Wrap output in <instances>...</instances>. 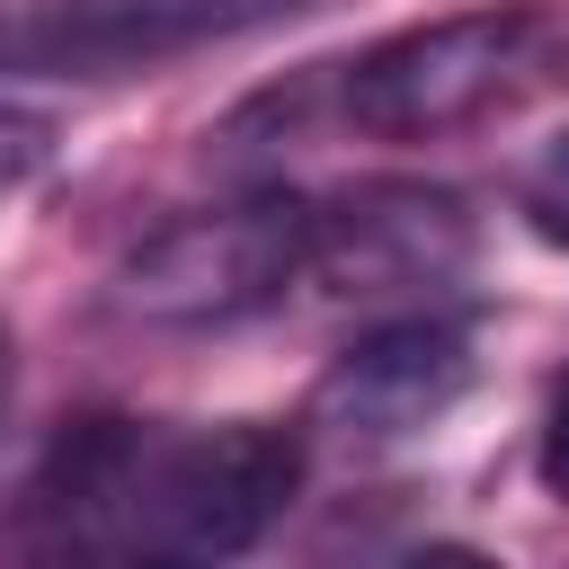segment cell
<instances>
[{
    "label": "cell",
    "mask_w": 569,
    "mask_h": 569,
    "mask_svg": "<svg viewBox=\"0 0 569 569\" xmlns=\"http://www.w3.org/2000/svg\"><path fill=\"white\" fill-rule=\"evenodd\" d=\"M293 489H302V436L276 418L231 427L80 418L27 489V525L44 551L89 560H231L293 507Z\"/></svg>",
    "instance_id": "1"
},
{
    "label": "cell",
    "mask_w": 569,
    "mask_h": 569,
    "mask_svg": "<svg viewBox=\"0 0 569 569\" xmlns=\"http://www.w3.org/2000/svg\"><path fill=\"white\" fill-rule=\"evenodd\" d=\"M560 80H569V18L542 0H489L356 53L338 80V107L382 142H453L525 116Z\"/></svg>",
    "instance_id": "2"
},
{
    "label": "cell",
    "mask_w": 569,
    "mask_h": 569,
    "mask_svg": "<svg viewBox=\"0 0 569 569\" xmlns=\"http://www.w3.org/2000/svg\"><path fill=\"white\" fill-rule=\"evenodd\" d=\"M302 267H311V204L240 196V204L151 231L116 276V311L142 329H231V320L276 311L302 284Z\"/></svg>",
    "instance_id": "3"
},
{
    "label": "cell",
    "mask_w": 569,
    "mask_h": 569,
    "mask_svg": "<svg viewBox=\"0 0 569 569\" xmlns=\"http://www.w3.org/2000/svg\"><path fill=\"white\" fill-rule=\"evenodd\" d=\"M471 258V213L445 187H356L338 204H311V267L302 284H329L347 302L436 293Z\"/></svg>",
    "instance_id": "4"
},
{
    "label": "cell",
    "mask_w": 569,
    "mask_h": 569,
    "mask_svg": "<svg viewBox=\"0 0 569 569\" xmlns=\"http://www.w3.org/2000/svg\"><path fill=\"white\" fill-rule=\"evenodd\" d=\"M471 391V329L445 311H400L365 329L311 391V427L338 445H400Z\"/></svg>",
    "instance_id": "5"
},
{
    "label": "cell",
    "mask_w": 569,
    "mask_h": 569,
    "mask_svg": "<svg viewBox=\"0 0 569 569\" xmlns=\"http://www.w3.org/2000/svg\"><path fill=\"white\" fill-rule=\"evenodd\" d=\"M311 0H36L0 18V71L44 62V71H116L133 53H169L196 36H231L258 18H284Z\"/></svg>",
    "instance_id": "6"
},
{
    "label": "cell",
    "mask_w": 569,
    "mask_h": 569,
    "mask_svg": "<svg viewBox=\"0 0 569 569\" xmlns=\"http://www.w3.org/2000/svg\"><path fill=\"white\" fill-rule=\"evenodd\" d=\"M525 213H533V231H542V240H560V249H569V133L533 160V178H525Z\"/></svg>",
    "instance_id": "7"
},
{
    "label": "cell",
    "mask_w": 569,
    "mask_h": 569,
    "mask_svg": "<svg viewBox=\"0 0 569 569\" xmlns=\"http://www.w3.org/2000/svg\"><path fill=\"white\" fill-rule=\"evenodd\" d=\"M44 151H53V124L27 116V107H0V196H18L44 169Z\"/></svg>",
    "instance_id": "8"
},
{
    "label": "cell",
    "mask_w": 569,
    "mask_h": 569,
    "mask_svg": "<svg viewBox=\"0 0 569 569\" xmlns=\"http://www.w3.org/2000/svg\"><path fill=\"white\" fill-rule=\"evenodd\" d=\"M542 489H551V498H569V373H560L551 418H542Z\"/></svg>",
    "instance_id": "9"
},
{
    "label": "cell",
    "mask_w": 569,
    "mask_h": 569,
    "mask_svg": "<svg viewBox=\"0 0 569 569\" xmlns=\"http://www.w3.org/2000/svg\"><path fill=\"white\" fill-rule=\"evenodd\" d=\"M0 400H9V329H0Z\"/></svg>",
    "instance_id": "10"
}]
</instances>
